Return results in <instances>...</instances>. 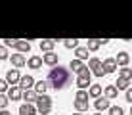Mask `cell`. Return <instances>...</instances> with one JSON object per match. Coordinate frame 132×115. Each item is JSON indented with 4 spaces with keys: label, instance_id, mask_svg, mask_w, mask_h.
I'll return each instance as SVG.
<instances>
[{
    "label": "cell",
    "instance_id": "cell-1",
    "mask_svg": "<svg viewBox=\"0 0 132 115\" xmlns=\"http://www.w3.org/2000/svg\"><path fill=\"white\" fill-rule=\"evenodd\" d=\"M69 69L61 67V65H56L54 69H50L48 73V86H52V88L56 90H61L65 88V85L69 82Z\"/></svg>",
    "mask_w": 132,
    "mask_h": 115
},
{
    "label": "cell",
    "instance_id": "cell-2",
    "mask_svg": "<svg viewBox=\"0 0 132 115\" xmlns=\"http://www.w3.org/2000/svg\"><path fill=\"white\" fill-rule=\"evenodd\" d=\"M36 111H38L40 115H48L50 111H52V98L46 96V94L36 96Z\"/></svg>",
    "mask_w": 132,
    "mask_h": 115
},
{
    "label": "cell",
    "instance_id": "cell-3",
    "mask_svg": "<svg viewBox=\"0 0 132 115\" xmlns=\"http://www.w3.org/2000/svg\"><path fill=\"white\" fill-rule=\"evenodd\" d=\"M88 69H92L90 73H94L96 77H103L105 75V73H103V67H102V59H98V58H90Z\"/></svg>",
    "mask_w": 132,
    "mask_h": 115
},
{
    "label": "cell",
    "instance_id": "cell-4",
    "mask_svg": "<svg viewBox=\"0 0 132 115\" xmlns=\"http://www.w3.org/2000/svg\"><path fill=\"white\" fill-rule=\"evenodd\" d=\"M17 86H19V90H33V86H35V79H33V77H31V75H25V77H21V79H19V85H17Z\"/></svg>",
    "mask_w": 132,
    "mask_h": 115
},
{
    "label": "cell",
    "instance_id": "cell-5",
    "mask_svg": "<svg viewBox=\"0 0 132 115\" xmlns=\"http://www.w3.org/2000/svg\"><path fill=\"white\" fill-rule=\"evenodd\" d=\"M19 79H21L19 69H10V71H8V75H6V82H8V85H12V86H17V85H19Z\"/></svg>",
    "mask_w": 132,
    "mask_h": 115
},
{
    "label": "cell",
    "instance_id": "cell-6",
    "mask_svg": "<svg viewBox=\"0 0 132 115\" xmlns=\"http://www.w3.org/2000/svg\"><path fill=\"white\" fill-rule=\"evenodd\" d=\"M102 44H107V39H88V46H86V50H88V52H96Z\"/></svg>",
    "mask_w": 132,
    "mask_h": 115
},
{
    "label": "cell",
    "instance_id": "cell-7",
    "mask_svg": "<svg viewBox=\"0 0 132 115\" xmlns=\"http://www.w3.org/2000/svg\"><path fill=\"white\" fill-rule=\"evenodd\" d=\"M102 67H103V73H113L117 69V62H115V58H107L105 62H102Z\"/></svg>",
    "mask_w": 132,
    "mask_h": 115
},
{
    "label": "cell",
    "instance_id": "cell-8",
    "mask_svg": "<svg viewBox=\"0 0 132 115\" xmlns=\"http://www.w3.org/2000/svg\"><path fill=\"white\" fill-rule=\"evenodd\" d=\"M56 42H57L56 39H44L42 42H40V50H42V52H46V54H50V52L54 50V46H56Z\"/></svg>",
    "mask_w": 132,
    "mask_h": 115
},
{
    "label": "cell",
    "instance_id": "cell-9",
    "mask_svg": "<svg viewBox=\"0 0 132 115\" xmlns=\"http://www.w3.org/2000/svg\"><path fill=\"white\" fill-rule=\"evenodd\" d=\"M115 62H117V65L126 67V65H128V62H130L128 52H119V54H117V58H115Z\"/></svg>",
    "mask_w": 132,
    "mask_h": 115
},
{
    "label": "cell",
    "instance_id": "cell-10",
    "mask_svg": "<svg viewBox=\"0 0 132 115\" xmlns=\"http://www.w3.org/2000/svg\"><path fill=\"white\" fill-rule=\"evenodd\" d=\"M42 63H46V65H52V67H56V65H57V54H54V52L44 54V56H42Z\"/></svg>",
    "mask_w": 132,
    "mask_h": 115
},
{
    "label": "cell",
    "instance_id": "cell-11",
    "mask_svg": "<svg viewBox=\"0 0 132 115\" xmlns=\"http://www.w3.org/2000/svg\"><path fill=\"white\" fill-rule=\"evenodd\" d=\"M35 92H36V96H42V94H46V90H48V81H38V82H35Z\"/></svg>",
    "mask_w": 132,
    "mask_h": 115
},
{
    "label": "cell",
    "instance_id": "cell-12",
    "mask_svg": "<svg viewBox=\"0 0 132 115\" xmlns=\"http://www.w3.org/2000/svg\"><path fill=\"white\" fill-rule=\"evenodd\" d=\"M8 100H12V102L21 100V90H19V86H10V88H8Z\"/></svg>",
    "mask_w": 132,
    "mask_h": 115
},
{
    "label": "cell",
    "instance_id": "cell-13",
    "mask_svg": "<svg viewBox=\"0 0 132 115\" xmlns=\"http://www.w3.org/2000/svg\"><path fill=\"white\" fill-rule=\"evenodd\" d=\"M36 113V108L33 104H21L19 105V115H35Z\"/></svg>",
    "mask_w": 132,
    "mask_h": 115
},
{
    "label": "cell",
    "instance_id": "cell-14",
    "mask_svg": "<svg viewBox=\"0 0 132 115\" xmlns=\"http://www.w3.org/2000/svg\"><path fill=\"white\" fill-rule=\"evenodd\" d=\"M15 48H17V52H19V54L31 52V42H29V40H17Z\"/></svg>",
    "mask_w": 132,
    "mask_h": 115
},
{
    "label": "cell",
    "instance_id": "cell-15",
    "mask_svg": "<svg viewBox=\"0 0 132 115\" xmlns=\"http://www.w3.org/2000/svg\"><path fill=\"white\" fill-rule=\"evenodd\" d=\"M88 96L90 98H102V86L100 85H90V88H88Z\"/></svg>",
    "mask_w": 132,
    "mask_h": 115
},
{
    "label": "cell",
    "instance_id": "cell-16",
    "mask_svg": "<svg viewBox=\"0 0 132 115\" xmlns=\"http://www.w3.org/2000/svg\"><path fill=\"white\" fill-rule=\"evenodd\" d=\"M21 98L25 100V104H33V102H36V92L35 90H25V92H21Z\"/></svg>",
    "mask_w": 132,
    "mask_h": 115
},
{
    "label": "cell",
    "instance_id": "cell-17",
    "mask_svg": "<svg viewBox=\"0 0 132 115\" xmlns=\"http://www.w3.org/2000/svg\"><path fill=\"white\" fill-rule=\"evenodd\" d=\"M27 63H29L31 69H40V67H42V58H40V56H31Z\"/></svg>",
    "mask_w": 132,
    "mask_h": 115
},
{
    "label": "cell",
    "instance_id": "cell-18",
    "mask_svg": "<svg viewBox=\"0 0 132 115\" xmlns=\"http://www.w3.org/2000/svg\"><path fill=\"white\" fill-rule=\"evenodd\" d=\"M94 105H96L98 111H103V109H109V108H111V104H109V100H107V98H98Z\"/></svg>",
    "mask_w": 132,
    "mask_h": 115
},
{
    "label": "cell",
    "instance_id": "cell-19",
    "mask_svg": "<svg viewBox=\"0 0 132 115\" xmlns=\"http://www.w3.org/2000/svg\"><path fill=\"white\" fill-rule=\"evenodd\" d=\"M12 63H13V65H15V67H23L25 65V56H23V54H12Z\"/></svg>",
    "mask_w": 132,
    "mask_h": 115
},
{
    "label": "cell",
    "instance_id": "cell-20",
    "mask_svg": "<svg viewBox=\"0 0 132 115\" xmlns=\"http://www.w3.org/2000/svg\"><path fill=\"white\" fill-rule=\"evenodd\" d=\"M90 85H92V82H90V77H77V86H79V90H86Z\"/></svg>",
    "mask_w": 132,
    "mask_h": 115
},
{
    "label": "cell",
    "instance_id": "cell-21",
    "mask_svg": "<svg viewBox=\"0 0 132 115\" xmlns=\"http://www.w3.org/2000/svg\"><path fill=\"white\" fill-rule=\"evenodd\" d=\"M117 96H119V90L115 88V85L105 86V98H107V100H115Z\"/></svg>",
    "mask_w": 132,
    "mask_h": 115
},
{
    "label": "cell",
    "instance_id": "cell-22",
    "mask_svg": "<svg viewBox=\"0 0 132 115\" xmlns=\"http://www.w3.org/2000/svg\"><path fill=\"white\" fill-rule=\"evenodd\" d=\"M75 59H79V62H82V59H88V50L84 48V46H79V48L75 50Z\"/></svg>",
    "mask_w": 132,
    "mask_h": 115
},
{
    "label": "cell",
    "instance_id": "cell-23",
    "mask_svg": "<svg viewBox=\"0 0 132 115\" xmlns=\"http://www.w3.org/2000/svg\"><path fill=\"white\" fill-rule=\"evenodd\" d=\"M119 79H122V81H130V79H132V69L122 67L121 71H119Z\"/></svg>",
    "mask_w": 132,
    "mask_h": 115
},
{
    "label": "cell",
    "instance_id": "cell-24",
    "mask_svg": "<svg viewBox=\"0 0 132 115\" xmlns=\"http://www.w3.org/2000/svg\"><path fill=\"white\" fill-rule=\"evenodd\" d=\"M128 85H130L128 81H122V79H117V82H115V88H117V90H125V92H126V90L130 88Z\"/></svg>",
    "mask_w": 132,
    "mask_h": 115
},
{
    "label": "cell",
    "instance_id": "cell-25",
    "mask_svg": "<svg viewBox=\"0 0 132 115\" xmlns=\"http://www.w3.org/2000/svg\"><path fill=\"white\" fill-rule=\"evenodd\" d=\"M63 44H65V48H79V39H65L63 40Z\"/></svg>",
    "mask_w": 132,
    "mask_h": 115
},
{
    "label": "cell",
    "instance_id": "cell-26",
    "mask_svg": "<svg viewBox=\"0 0 132 115\" xmlns=\"http://www.w3.org/2000/svg\"><path fill=\"white\" fill-rule=\"evenodd\" d=\"M82 62H79V59H71V63H69V69H73L75 73H79L80 69H82Z\"/></svg>",
    "mask_w": 132,
    "mask_h": 115
},
{
    "label": "cell",
    "instance_id": "cell-27",
    "mask_svg": "<svg viewBox=\"0 0 132 115\" xmlns=\"http://www.w3.org/2000/svg\"><path fill=\"white\" fill-rule=\"evenodd\" d=\"M75 109H77V113H79V111H84V109H88V102H82V100H75Z\"/></svg>",
    "mask_w": 132,
    "mask_h": 115
},
{
    "label": "cell",
    "instance_id": "cell-28",
    "mask_svg": "<svg viewBox=\"0 0 132 115\" xmlns=\"http://www.w3.org/2000/svg\"><path fill=\"white\" fill-rule=\"evenodd\" d=\"M75 98L77 100H82V102H88V90H79Z\"/></svg>",
    "mask_w": 132,
    "mask_h": 115
},
{
    "label": "cell",
    "instance_id": "cell-29",
    "mask_svg": "<svg viewBox=\"0 0 132 115\" xmlns=\"http://www.w3.org/2000/svg\"><path fill=\"white\" fill-rule=\"evenodd\" d=\"M125 111H122V108H119V105H111L109 108V115H122Z\"/></svg>",
    "mask_w": 132,
    "mask_h": 115
},
{
    "label": "cell",
    "instance_id": "cell-30",
    "mask_svg": "<svg viewBox=\"0 0 132 115\" xmlns=\"http://www.w3.org/2000/svg\"><path fill=\"white\" fill-rule=\"evenodd\" d=\"M8 104H10V100H8V96L0 94V109H6V108H8Z\"/></svg>",
    "mask_w": 132,
    "mask_h": 115
},
{
    "label": "cell",
    "instance_id": "cell-31",
    "mask_svg": "<svg viewBox=\"0 0 132 115\" xmlns=\"http://www.w3.org/2000/svg\"><path fill=\"white\" fill-rule=\"evenodd\" d=\"M4 92H8V82L6 79H0V94H4Z\"/></svg>",
    "mask_w": 132,
    "mask_h": 115
},
{
    "label": "cell",
    "instance_id": "cell-32",
    "mask_svg": "<svg viewBox=\"0 0 132 115\" xmlns=\"http://www.w3.org/2000/svg\"><path fill=\"white\" fill-rule=\"evenodd\" d=\"M0 59H8V50H6V46H0Z\"/></svg>",
    "mask_w": 132,
    "mask_h": 115
},
{
    "label": "cell",
    "instance_id": "cell-33",
    "mask_svg": "<svg viewBox=\"0 0 132 115\" xmlns=\"http://www.w3.org/2000/svg\"><path fill=\"white\" fill-rule=\"evenodd\" d=\"M4 44H6V46H15L17 39H4Z\"/></svg>",
    "mask_w": 132,
    "mask_h": 115
},
{
    "label": "cell",
    "instance_id": "cell-34",
    "mask_svg": "<svg viewBox=\"0 0 132 115\" xmlns=\"http://www.w3.org/2000/svg\"><path fill=\"white\" fill-rule=\"evenodd\" d=\"M126 102H130V104H132V88L126 90Z\"/></svg>",
    "mask_w": 132,
    "mask_h": 115
},
{
    "label": "cell",
    "instance_id": "cell-35",
    "mask_svg": "<svg viewBox=\"0 0 132 115\" xmlns=\"http://www.w3.org/2000/svg\"><path fill=\"white\" fill-rule=\"evenodd\" d=\"M0 115H12V113L8 111V109H2V111H0Z\"/></svg>",
    "mask_w": 132,
    "mask_h": 115
},
{
    "label": "cell",
    "instance_id": "cell-36",
    "mask_svg": "<svg viewBox=\"0 0 132 115\" xmlns=\"http://www.w3.org/2000/svg\"><path fill=\"white\" fill-rule=\"evenodd\" d=\"M73 115H80V113H73Z\"/></svg>",
    "mask_w": 132,
    "mask_h": 115
},
{
    "label": "cell",
    "instance_id": "cell-37",
    "mask_svg": "<svg viewBox=\"0 0 132 115\" xmlns=\"http://www.w3.org/2000/svg\"><path fill=\"white\" fill-rule=\"evenodd\" d=\"M94 115H102V113H94Z\"/></svg>",
    "mask_w": 132,
    "mask_h": 115
},
{
    "label": "cell",
    "instance_id": "cell-38",
    "mask_svg": "<svg viewBox=\"0 0 132 115\" xmlns=\"http://www.w3.org/2000/svg\"><path fill=\"white\" fill-rule=\"evenodd\" d=\"M130 115H132V109H130Z\"/></svg>",
    "mask_w": 132,
    "mask_h": 115
}]
</instances>
